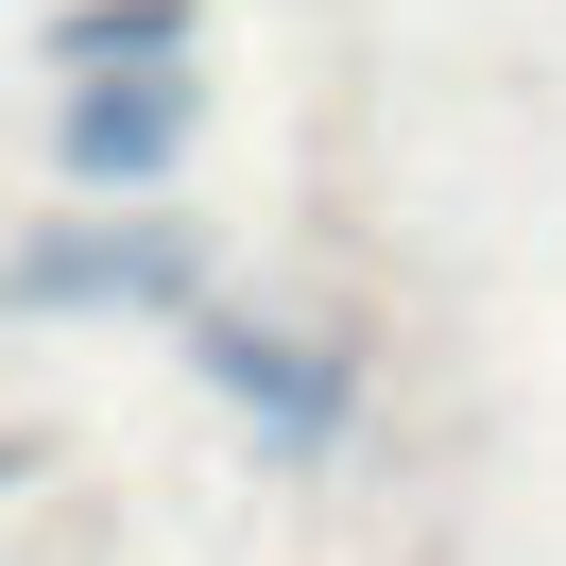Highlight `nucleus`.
Returning <instances> with one entry per match:
<instances>
[{
  "label": "nucleus",
  "mask_w": 566,
  "mask_h": 566,
  "mask_svg": "<svg viewBox=\"0 0 566 566\" xmlns=\"http://www.w3.org/2000/svg\"><path fill=\"white\" fill-rule=\"evenodd\" d=\"M0 292L18 310H189V258H172V223H120V241H35Z\"/></svg>",
  "instance_id": "nucleus-1"
},
{
  "label": "nucleus",
  "mask_w": 566,
  "mask_h": 566,
  "mask_svg": "<svg viewBox=\"0 0 566 566\" xmlns=\"http://www.w3.org/2000/svg\"><path fill=\"white\" fill-rule=\"evenodd\" d=\"M207 378L241 395V412H275V447H326V429H344V378H326L292 326H207Z\"/></svg>",
  "instance_id": "nucleus-2"
},
{
  "label": "nucleus",
  "mask_w": 566,
  "mask_h": 566,
  "mask_svg": "<svg viewBox=\"0 0 566 566\" xmlns=\"http://www.w3.org/2000/svg\"><path fill=\"white\" fill-rule=\"evenodd\" d=\"M172 138H189V86H172V70H120V86L70 104V172H104V189L172 172Z\"/></svg>",
  "instance_id": "nucleus-3"
},
{
  "label": "nucleus",
  "mask_w": 566,
  "mask_h": 566,
  "mask_svg": "<svg viewBox=\"0 0 566 566\" xmlns=\"http://www.w3.org/2000/svg\"><path fill=\"white\" fill-rule=\"evenodd\" d=\"M172 35H189L172 0H86V18H70V70H172Z\"/></svg>",
  "instance_id": "nucleus-4"
}]
</instances>
